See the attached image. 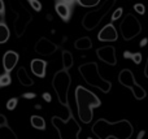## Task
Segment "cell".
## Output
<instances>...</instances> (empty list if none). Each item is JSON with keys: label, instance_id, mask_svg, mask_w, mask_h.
I'll return each mask as SVG.
<instances>
[{"label": "cell", "instance_id": "cell-1", "mask_svg": "<svg viewBox=\"0 0 148 139\" xmlns=\"http://www.w3.org/2000/svg\"><path fill=\"white\" fill-rule=\"evenodd\" d=\"M91 131L97 139H130L134 134V127L126 118L118 120L116 122L99 118L92 125Z\"/></svg>", "mask_w": 148, "mask_h": 139}, {"label": "cell", "instance_id": "cell-2", "mask_svg": "<svg viewBox=\"0 0 148 139\" xmlns=\"http://www.w3.org/2000/svg\"><path fill=\"white\" fill-rule=\"evenodd\" d=\"M75 103L78 117L82 122L90 124L94 118V108H99L101 105L99 96L95 95L90 90L84 88L83 86H77L75 88Z\"/></svg>", "mask_w": 148, "mask_h": 139}, {"label": "cell", "instance_id": "cell-3", "mask_svg": "<svg viewBox=\"0 0 148 139\" xmlns=\"http://www.w3.org/2000/svg\"><path fill=\"white\" fill-rule=\"evenodd\" d=\"M79 73H81L82 78L84 79V82L87 83L91 87H96L99 88L101 92L108 94L110 91L112 87V82L105 78H103L99 73V65L96 62H86V64H82L79 66Z\"/></svg>", "mask_w": 148, "mask_h": 139}, {"label": "cell", "instance_id": "cell-4", "mask_svg": "<svg viewBox=\"0 0 148 139\" xmlns=\"http://www.w3.org/2000/svg\"><path fill=\"white\" fill-rule=\"evenodd\" d=\"M51 122H52V126L59 133L60 139H79L81 125L73 117L70 109H69V117L66 120H62L61 117L53 116Z\"/></svg>", "mask_w": 148, "mask_h": 139}, {"label": "cell", "instance_id": "cell-5", "mask_svg": "<svg viewBox=\"0 0 148 139\" xmlns=\"http://www.w3.org/2000/svg\"><path fill=\"white\" fill-rule=\"evenodd\" d=\"M72 85V77L68 73V70H59L56 74L53 75L52 79V87H53L56 96L59 99L60 104L65 105L69 108V99H68V94H69V88Z\"/></svg>", "mask_w": 148, "mask_h": 139}, {"label": "cell", "instance_id": "cell-6", "mask_svg": "<svg viewBox=\"0 0 148 139\" xmlns=\"http://www.w3.org/2000/svg\"><path fill=\"white\" fill-rule=\"evenodd\" d=\"M118 82L123 86V87H127L131 90L134 98L136 100H143L147 96V91L142 87V85H139L138 82L134 78V73L130 69H122L118 74Z\"/></svg>", "mask_w": 148, "mask_h": 139}, {"label": "cell", "instance_id": "cell-7", "mask_svg": "<svg viewBox=\"0 0 148 139\" xmlns=\"http://www.w3.org/2000/svg\"><path fill=\"white\" fill-rule=\"evenodd\" d=\"M120 31L123 40H131L142 33V23L131 13H127L120 23Z\"/></svg>", "mask_w": 148, "mask_h": 139}, {"label": "cell", "instance_id": "cell-8", "mask_svg": "<svg viewBox=\"0 0 148 139\" xmlns=\"http://www.w3.org/2000/svg\"><path fill=\"white\" fill-rule=\"evenodd\" d=\"M113 4H114V0H112V1H107L105 4H103L101 7L97 8L96 10L86 13V16H84L83 20H82V26L88 31L94 30V29L101 22V20L105 17V14L110 10V8L113 7Z\"/></svg>", "mask_w": 148, "mask_h": 139}, {"label": "cell", "instance_id": "cell-9", "mask_svg": "<svg viewBox=\"0 0 148 139\" xmlns=\"http://www.w3.org/2000/svg\"><path fill=\"white\" fill-rule=\"evenodd\" d=\"M96 56L100 61L104 64L114 66L117 64V56H116V48L113 46H104L96 49Z\"/></svg>", "mask_w": 148, "mask_h": 139}, {"label": "cell", "instance_id": "cell-10", "mask_svg": "<svg viewBox=\"0 0 148 139\" xmlns=\"http://www.w3.org/2000/svg\"><path fill=\"white\" fill-rule=\"evenodd\" d=\"M34 49L40 56H51L52 53H55L57 51V46L55 43H52L51 40H48L47 38H40L36 42Z\"/></svg>", "mask_w": 148, "mask_h": 139}, {"label": "cell", "instance_id": "cell-11", "mask_svg": "<svg viewBox=\"0 0 148 139\" xmlns=\"http://www.w3.org/2000/svg\"><path fill=\"white\" fill-rule=\"evenodd\" d=\"M97 39L100 42H116L118 39V33L112 23H108L99 31Z\"/></svg>", "mask_w": 148, "mask_h": 139}, {"label": "cell", "instance_id": "cell-12", "mask_svg": "<svg viewBox=\"0 0 148 139\" xmlns=\"http://www.w3.org/2000/svg\"><path fill=\"white\" fill-rule=\"evenodd\" d=\"M18 60H20V56H18L17 52L14 51H7L3 56V66H4L5 72L7 73H10L14 66L17 65Z\"/></svg>", "mask_w": 148, "mask_h": 139}, {"label": "cell", "instance_id": "cell-13", "mask_svg": "<svg viewBox=\"0 0 148 139\" xmlns=\"http://www.w3.org/2000/svg\"><path fill=\"white\" fill-rule=\"evenodd\" d=\"M30 68L31 72L35 77L39 78H44L46 77V69H47V62L42 59H34L30 62Z\"/></svg>", "mask_w": 148, "mask_h": 139}, {"label": "cell", "instance_id": "cell-14", "mask_svg": "<svg viewBox=\"0 0 148 139\" xmlns=\"http://www.w3.org/2000/svg\"><path fill=\"white\" fill-rule=\"evenodd\" d=\"M56 13L59 14V17L64 21H69L70 18V5L66 1H56L55 5Z\"/></svg>", "mask_w": 148, "mask_h": 139}, {"label": "cell", "instance_id": "cell-15", "mask_svg": "<svg viewBox=\"0 0 148 139\" xmlns=\"http://www.w3.org/2000/svg\"><path fill=\"white\" fill-rule=\"evenodd\" d=\"M17 78L18 81H20V83L22 86H26V87H30V86L34 85V81L31 79L30 77H29L27 72H26V69L23 66H21L20 69L17 70Z\"/></svg>", "mask_w": 148, "mask_h": 139}, {"label": "cell", "instance_id": "cell-16", "mask_svg": "<svg viewBox=\"0 0 148 139\" xmlns=\"http://www.w3.org/2000/svg\"><path fill=\"white\" fill-rule=\"evenodd\" d=\"M74 47L77 49H91L92 48V42L88 36H82V38L77 39L74 42Z\"/></svg>", "mask_w": 148, "mask_h": 139}, {"label": "cell", "instance_id": "cell-17", "mask_svg": "<svg viewBox=\"0 0 148 139\" xmlns=\"http://www.w3.org/2000/svg\"><path fill=\"white\" fill-rule=\"evenodd\" d=\"M61 56H62V66H64V70H69L74 64L73 55L69 51H62Z\"/></svg>", "mask_w": 148, "mask_h": 139}, {"label": "cell", "instance_id": "cell-18", "mask_svg": "<svg viewBox=\"0 0 148 139\" xmlns=\"http://www.w3.org/2000/svg\"><path fill=\"white\" fill-rule=\"evenodd\" d=\"M30 122L33 125L34 129L36 130H46V121H44L43 117L40 116H31L30 117Z\"/></svg>", "mask_w": 148, "mask_h": 139}, {"label": "cell", "instance_id": "cell-19", "mask_svg": "<svg viewBox=\"0 0 148 139\" xmlns=\"http://www.w3.org/2000/svg\"><path fill=\"white\" fill-rule=\"evenodd\" d=\"M0 139H18L16 133L8 125L0 126Z\"/></svg>", "mask_w": 148, "mask_h": 139}, {"label": "cell", "instance_id": "cell-20", "mask_svg": "<svg viewBox=\"0 0 148 139\" xmlns=\"http://www.w3.org/2000/svg\"><path fill=\"white\" fill-rule=\"evenodd\" d=\"M10 31L5 23H0V44H4L9 40Z\"/></svg>", "mask_w": 148, "mask_h": 139}, {"label": "cell", "instance_id": "cell-21", "mask_svg": "<svg viewBox=\"0 0 148 139\" xmlns=\"http://www.w3.org/2000/svg\"><path fill=\"white\" fill-rule=\"evenodd\" d=\"M77 3H78L81 7L90 8V7H96V5H99L100 0H78Z\"/></svg>", "mask_w": 148, "mask_h": 139}, {"label": "cell", "instance_id": "cell-22", "mask_svg": "<svg viewBox=\"0 0 148 139\" xmlns=\"http://www.w3.org/2000/svg\"><path fill=\"white\" fill-rule=\"evenodd\" d=\"M10 83H12V78H10V75L8 74H3L0 75V87H5V86H9Z\"/></svg>", "mask_w": 148, "mask_h": 139}, {"label": "cell", "instance_id": "cell-23", "mask_svg": "<svg viewBox=\"0 0 148 139\" xmlns=\"http://www.w3.org/2000/svg\"><path fill=\"white\" fill-rule=\"evenodd\" d=\"M17 104H18V100L16 98L9 99V100L7 101V109H8V111H13V109H16Z\"/></svg>", "mask_w": 148, "mask_h": 139}, {"label": "cell", "instance_id": "cell-24", "mask_svg": "<svg viewBox=\"0 0 148 139\" xmlns=\"http://www.w3.org/2000/svg\"><path fill=\"white\" fill-rule=\"evenodd\" d=\"M134 10H135L138 14H144V13H146V7H144V4L138 3V4H134Z\"/></svg>", "mask_w": 148, "mask_h": 139}, {"label": "cell", "instance_id": "cell-25", "mask_svg": "<svg viewBox=\"0 0 148 139\" xmlns=\"http://www.w3.org/2000/svg\"><path fill=\"white\" fill-rule=\"evenodd\" d=\"M29 4H30L31 8H33L34 10H36V12H39V10L42 9V4L38 1V0H30V1H29Z\"/></svg>", "mask_w": 148, "mask_h": 139}, {"label": "cell", "instance_id": "cell-26", "mask_svg": "<svg viewBox=\"0 0 148 139\" xmlns=\"http://www.w3.org/2000/svg\"><path fill=\"white\" fill-rule=\"evenodd\" d=\"M122 12H123L122 8H118L117 10H114V12H113V14H112V21L118 20V18H120L121 16H122Z\"/></svg>", "mask_w": 148, "mask_h": 139}, {"label": "cell", "instance_id": "cell-27", "mask_svg": "<svg viewBox=\"0 0 148 139\" xmlns=\"http://www.w3.org/2000/svg\"><path fill=\"white\" fill-rule=\"evenodd\" d=\"M131 59H133V61L135 62L136 65L140 64V62H142V53H140V52H136V53H133Z\"/></svg>", "mask_w": 148, "mask_h": 139}, {"label": "cell", "instance_id": "cell-28", "mask_svg": "<svg viewBox=\"0 0 148 139\" xmlns=\"http://www.w3.org/2000/svg\"><path fill=\"white\" fill-rule=\"evenodd\" d=\"M5 125H8L7 117H5L4 114H1V113H0V126H5Z\"/></svg>", "mask_w": 148, "mask_h": 139}, {"label": "cell", "instance_id": "cell-29", "mask_svg": "<svg viewBox=\"0 0 148 139\" xmlns=\"http://www.w3.org/2000/svg\"><path fill=\"white\" fill-rule=\"evenodd\" d=\"M144 75L148 78V57H147V61H146V66H144Z\"/></svg>", "mask_w": 148, "mask_h": 139}, {"label": "cell", "instance_id": "cell-30", "mask_svg": "<svg viewBox=\"0 0 148 139\" xmlns=\"http://www.w3.org/2000/svg\"><path fill=\"white\" fill-rule=\"evenodd\" d=\"M3 13H4V1L0 0V14H3Z\"/></svg>", "mask_w": 148, "mask_h": 139}, {"label": "cell", "instance_id": "cell-31", "mask_svg": "<svg viewBox=\"0 0 148 139\" xmlns=\"http://www.w3.org/2000/svg\"><path fill=\"white\" fill-rule=\"evenodd\" d=\"M43 98L46 99V101H51V95H49L48 92H46V94H43Z\"/></svg>", "mask_w": 148, "mask_h": 139}, {"label": "cell", "instance_id": "cell-32", "mask_svg": "<svg viewBox=\"0 0 148 139\" xmlns=\"http://www.w3.org/2000/svg\"><path fill=\"white\" fill-rule=\"evenodd\" d=\"M144 134H146V133H144L143 130H142V131H140V133H139V134H138V138H136V139H143Z\"/></svg>", "mask_w": 148, "mask_h": 139}, {"label": "cell", "instance_id": "cell-33", "mask_svg": "<svg viewBox=\"0 0 148 139\" xmlns=\"http://www.w3.org/2000/svg\"><path fill=\"white\" fill-rule=\"evenodd\" d=\"M131 56H133V55H131L130 52H127V51L123 53V57H125V59H129V57H131Z\"/></svg>", "mask_w": 148, "mask_h": 139}]
</instances>
